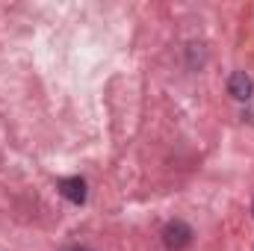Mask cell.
Listing matches in <instances>:
<instances>
[{"label":"cell","mask_w":254,"mask_h":251,"mask_svg":"<svg viewBox=\"0 0 254 251\" xmlns=\"http://www.w3.org/2000/svg\"><path fill=\"white\" fill-rule=\"evenodd\" d=\"M163 243H166L172 251L187 249V246L192 243V228L190 225H184V222H172V225H166V231H163Z\"/></svg>","instance_id":"cell-1"},{"label":"cell","mask_w":254,"mask_h":251,"mask_svg":"<svg viewBox=\"0 0 254 251\" xmlns=\"http://www.w3.org/2000/svg\"><path fill=\"white\" fill-rule=\"evenodd\" d=\"M228 92H231L237 101H249V98H252V92H254L252 77H249L246 71H234V74H231V80H228Z\"/></svg>","instance_id":"cell-2"},{"label":"cell","mask_w":254,"mask_h":251,"mask_svg":"<svg viewBox=\"0 0 254 251\" xmlns=\"http://www.w3.org/2000/svg\"><path fill=\"white\" fill-rule=\"evenodd\" d=\"M60 192L71 204H83L86 201V181L83 178H65V181H60Z\"/></svg>","instance_id":"cell-3"},{"label":"cell","mask_w":254,"mask_h":251,"mask_svg":"<svg viewBox=\"0 0 254 251\" xmlns=\"http://www.w3.org/2000/svg\"><path fill=\"white\" fill-rule=\"evenodd\" d=\"M252 213H254V204H252Z\"/></svg>","instance_id":"cell-4"}]
</instances>
